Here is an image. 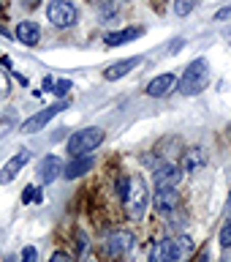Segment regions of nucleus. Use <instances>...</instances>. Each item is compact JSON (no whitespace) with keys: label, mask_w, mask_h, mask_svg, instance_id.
Returning a JSON list of instances; mask_svg holds the SVG:
<instances>
[{"label":"nucleus","mask_w":231,"mask_h":262,"mask_svg":"<svg viewBox=\"0 0 231 262\" xmlns=\"http://www.w3.org/2000/svg\"><path fill=\"white\" fill-rule=\"evenodd\" d=\"M174 88H177V77H174V74H158V77H152L150 82H147V96L163 98V96H169Z\"/></svg>","instance_id":"obj_11"},{"label":"nucleus","mask_w":231,"mask_h":262,"mask_svg":"<svg viewBox=\"0 0 231 262\" xmlns=\"http://www.w3.org/2000/svg\"><path fill=\"white\" fill-rule=\"evenodd\" d=\"M134 249H136V237L131 235V232H125V229L112 232L109 237H106V243H104V251L109 254V257H117V259L134 254Z\"/></svg>","instance_id":"obj_5"},{"label":"nucleus","mask_w":231,"mask_h":262,"mask_svg":"<svg viewBox=\"0 0 231 262\" xmlns=\"http://www.w3.org/2000/svg\"><path fill=\"white\" fill-rule=\"evenodd\" d=\"M228 137H231V126H228Z\"/></svg>","instance_id":"obj_31"},{"label":"nucleus","mask_w":231,"mask_h":262,"mask_svg":"<svg viewBox=\"0 0 231 262\" xmlns=\"http://www.w3.org/2000/svg\"><path fill=\"white\" fill-rule=\"evenodd\" d=\"M16 262H36V249H33V246H24L22 257L16 259Z\"/></svg>","instance_id":"obj_21"},{"label":"nucleus","mask_w":231,"mask_h":262,"mask_svg":"<svg viewBox=\"0 0 231 262\" xmlns=\"http://www.w3.org/2000/svg\"><path fill=\"white\" fill-rule=\"evenodd\" d=\"M46 16L55 28H71V25H76L79 14H76V8H73V3H68V0H52L46 8Z\"/></svg>","instance_id":"obj_6"},{"label":"nucleus","mask_w":231,"mask_h":262,"mask_svg":"<svg viewBox=\"0 0 231 262\" xmlns=\"http://www.w3.org/2000/svg\"><path fill=\"white\" fill-rule=\"evenodd\" d=\"M188 249H191V237H163L152 243L150 262H177Z\"/></svg>","instance_id":"obj_4"},{"label":"nucleus","mask_w":231,"mask_h":262,"mask_svg":"<svg viewBox=\"0 0 231 262\" xmlns=\"http://www.w3.org/2000/svg\"><path fill=\"white\" fill-rule=\"evenodd\" d=\"M204 161H207V156H204L201 147H191V150L185 153V161L179 164V167H183V172H196V169L204 167Z\"/></svg>","instance_id":"obj_17"},{"label":"nucleus","mask_w":231,"mask_h":262,"mask_svg":"<svg viewBox=\"0 0 231 262\" xmlns=\"http://www.w3.org/2000/svg\"><path fill=\"white\" fill-rule=\"evenodd\" d=\"M228 16H231V6L223 8V11H218V14H215V19H218V22H223V19H228Z\"/></svg>","instance_id":"obj_25"},{"label":"nucleus","mask_w":231,"mask_h":262,"mask_svg":"<svg viewBox=\"0 0 231 262\" xmlns=\"http://www.w3.org/2000/svg\"><path fill=\"white\" fill-rule=\"evenodd\" d=\"M28 161H30V150H24V147H22V150H16L11 159L3 164V169H0V186L14 183V178L28 167Z\"/></svg>","instance_id":"obj_8"},{"label":"nucleus","mask_w":231,"mask_h":262,"mask_svg":"<svg viewBox=\"0 0 231 262\" xmlns=\"http://www.w3.org/2000/svg\"><path fill=\"white\" fill-rule=\"evenodd\" d=\"M38 188L36 186H28V188H24V194H22V202H33V200H38Z\"/></svg>","instance_id":"obj_22"},{"label":"nucleus","mask_w":231,"mask_h":262,"mask_svg":"<svg viewBox=\"0 0 231 262\" xmlns=\"http://www.w3.org/2000/svg\"><path fill=\"white\" fill-rule=\"evenodd\" d=\"M90 167H93V156H87V153H85V156H73L68 164H63V178L73 180V178L85 175Z\"/></svg>","instance_id":"obj_13"},{"label":"nucleus","mask_w":231,"mask_h":262,"mask_svg":"<svg viewBox=\"0 0 231 262\" xmlns=\"http://www.w3.org/2000/svg\"><path fill=\"white\" fill-rule=\"evenodd\" d=\"M6 262H16V257H6Z\"/></svg>","instance_id":"obj_29"},{"label":"nucleus","mask_w":231,"mask_h":262,"mask_svg":"<svg viewBox=\"0 0 231 262\" xmlns=\"http://www.w3.org/2000/svg\"><path fill=\"white\" fill-rule=\"evenodd\" d=\"M63 175V159L60 156H44L38 164V180L41 183H52V180H57Z\"/></svg>","instance_id":"obj_10"},{"label":"nucleus","mask_w":231,"mask_h":262,"mask_svg":"<svg viewBox=\"0 0 231 262\" xmlns=\"http://www.w3.org/2000/svg\"><path fill=\"white\" fill-rule=\"evenodd\" d=\"M0 93H3V96L8 93V82H6V77H0Z\"/></svg>","instance_id":"obj_27"},{"label":"nucleus","mask_w":231,"mask_h":262,"mask_svg":"<svg viewBox=\"0 0 231 262\" xmlns=\"http://www.w3.org/2000/svg\"><path fill=\"white\" fill-rule=\"evenodd\" d=\"M104 128L98 126H90V128H82V131H73V134L68 137V142H65V150H68V156L73 159V156H85V153H93L98 145L104 142Z\"/></svg>","instance_id":"obj_3"},{"label":"nucleus","mask_w":231,"mask_h":262,"mask_svg":"<svg viewBox=\"0 0 231 262\" xmlns=\"http://www.w3.org/2000/svg\"><path fill=\"white\" fill-rule=\"evenodd\" d=\"M16 38H19L24 47H36L38 41H41V28H38V22H33V19L16 22Z\"/></svg>","instance_id":"obj_12"},{"label":"nucleus","mask_w":231,"mask_h":262,"mask_svg":"<svg viewBox=\"0 0 231 262\" xmlns=\"http://www.w3.org/2000/svg\"><path fill=\"white\" fill-rule=\"evenodd\" d=\"M76 237H79V254L85 257V254H87V249H90V241L85 237V232H76Z\"/></svg>","instance_id":"obj_23"},{"label":"nucleus","mask_w":231,"mask_h":262,"mask_svg":"<svg viewBox=\"0 0 231 262\" xmlns=\"http://www.w3.org/2000/svg\"><path fill=\"white\" fill-rule=\"evenodd\" d=\"M139 63H142V57H125V60H117L114 66H109V69L104 71V79L114 82V79L125 77V74H131V71H134V69H136Z\"/></svg>","instance_id":"obj_15"},{"label":"nucleus","mask_w":231,"mask_h":262,"mask_svg":"<svg viewBox=\"0 0 231 262\" xmlns=\"http://www.w3.org/2000/svg\"><path fill=\"white\" fill-rule=\"evenodd\" d=\"M49 262H73V259L68 257V254H63V251H57V254H52V259H49Z\"/></svg>","instance_id":"obj_24"},{"label":"nucleus","mask_w":231,"mask_h":262,"mask_svg":"<svg viewBox=\"0 0 231 262\" xmlns=\"http://www.w3.org/2000/svg\"><path fill=\"white\" fill-rule=\"evenodd\" d=\"M220 246H223V249H228V246H231V221H228L223 229H220Z\"/></svg>","instance_id":"obj_20"},{"label":"nucleus","mask_w":231,"mask_h":262,"mask_svg":"<svg viewBox=\"0 0 231 262\" xmlns=\"http://www.w3.org/2000/svg\"><path fill=\"white\" fill-rule=\"evenodd\" d=\"M65 106H68V101H57V104H52V106H46V110L36 112L33 118H28V120L22 123V134H36V131H41L52 118H57V115H60Z\"/></svg>","instance_id":"obj_7"},{"label":"nucleus","mask_w":231,"mask_h":262,"mask_svg":"<svg viewBox=\"0 0 231 262\" xmlns=\"http://www.w3.org/2000/svg\"><path fill=\"white\" fill-rule=\"evenodd\" d=\"M122 202H125V213L131 221H142L147 213V205H150V191H147V183L142 175H134L128 183V191L122 194Z\"/></svg>","instance_id":"obj_1"},{"label":"nucleus","mask_w":231,"mask_h":262,"mask_svg":"<svg viewBox=\"0 0 231 262\" xmlns=\"http://www.w3.org/2000/svg\"><path fill=\"white\" fill-rule=\"evenodd\" d=\"M228 210H231V196H228Z\"/></svg>","instance_id":"obj_30"},{"label":"nucleus","mask_w":231,"mask_h":262,"mask_svg":"<svg viewBox=\"0 0 231 262\" xmlns=\"http://www.w3.org/2000/svg\"><path fill=\"white\" fill-rule=\"evenodd\" d=\"M207 82H210V63L204 57H196L193 63H188L183 77L177 79V88L183 96H196L207 88Z\"/></svg>","instance_id":"obj_2"},{"label":"nucleus","mask_w":231,"mask_h":262,"mask_svg":"<svg viewBox=\"0 0 231 262\" xmlns=\"http://www.w3.org/2000/svg\"><path fill=\"white\" fill-rule=\"evenodd\" d=\"M220 262H231V246H228V249H223V254H220Z\"/></svg>","instance_id":"obj_26"},{"label":"nucleus","mask_w":231,"mask_h":262,"mask_svg":"<svg viewBox=\"0 0 231 262\" xmlns=\"http://www.w3.org/2000/svg\"><path fill=\"white\" fill-rule=\"evenodd\" d=\"M142 28H125V30H117V33H106L104 36V44L106 47H120V44H128V41H134L142 36Z\"/></svg>","instance_id":"obj_16"},{"label":"nucleus","mask_w":231,"mask_h":262,"mask_svg":"<svg viewBox=\"0 0 231 262\" xmlns=\"http://www.w3.org/2000/svg\"><path fill=\"white\" fill-rule=\"evenodd\" d=\"M52 90H55L57 96H65V93H68V90H71V82H68V79H57Z\"/></svg>","instance_id":"obj_19"},{"label":"nucleus","mask_w":231,"mask_h":262,"mask_svg":"<svg viewBox=\"0 0 231 262\" xmlns=\"http://www.w3.org/2000/svg\"><path fill=\"white\" fill-rule=\"evenodd\" d=\"M155 188H177V183L183 180V167L174 161L163 164V167L155 169Z\"/></svg>","instance_id":"obj_9"},{"label":"nucleus","mask_w":231,"mask_h":262,"mask_svg":"<svg viewBox=\"0 0 231 262\" xmlns=\"http://www.w3.org/2000/svg\"><path fill=\"white\" fill-rule=\"evenodd\" d=\"M179 202L177 188H155V210L158 213H171Z\"/></svg>","instance_id":"obj_14"},{"label":"nucleus","mask_w":231,"mask_h":262,"mask_svg":"<svg viewBox=\"0 0 231 262\" xmlns=\"http://www.w3.org/2000/svg\"><path fill=\"white\" fill-rule=\"evenodd\" d=\"M223 36H226V41L231 44V28H226V30H223Z\"/></svg>","instance_id":"obj_28"},{"label":"nucleus","mask_w":231,"mask_h":262,"mask_svg":"<svg viewBox=\"0 0 231 262\" xmlns=\"http://www.w3.org/2000/svg\"><path fill=\"white\" fill-rule=\"evenodd\" d=\"M196 6H199V0H174V14L177 16H188Z\"/></svg>","instance_id":"obj_18"}]
</instances>
